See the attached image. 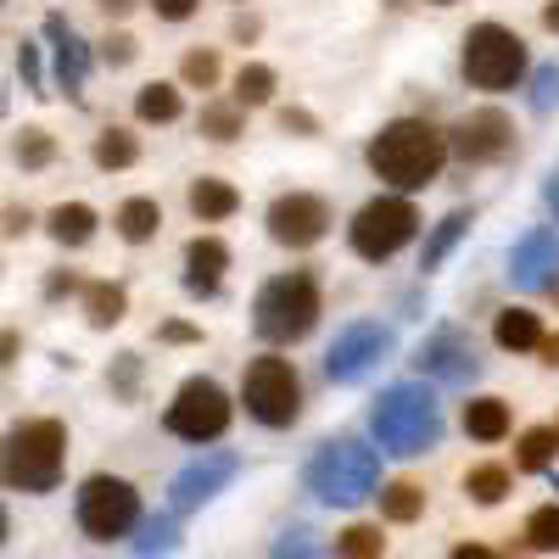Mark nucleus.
<instances>
[{"mask_svg":"<svg viewBox=\"0 0 559 559\" xmlns=\"http://www.w3.org/2000/svg\"><path fill=\"white\" fill-rule=\"evenodd\" d=\"M448 134L431 129L426 118H392L376 140H369V168H376L386 185H397V191H426V185L442 174L448 163Z\"/></svg>","mask_w":559,"mask_h":559,"instance_id":"nucleus-1","label":"nucleus"},{"mask_svg":"<svg viewBox=\"0 0 559 559\" xmlns=\"http://www.w3.org/2000/svg\"><path fill=\"white\" fill-rule=\"evenodd\" d=\"M319 313H324V297H319V280L308 269L274 274L252 302V324L263 342H302L319 324Z\"/></svg>","mask_w":559,"mask_h":559,"instance_id":"nucleus-2","label":"nucleus"},{"mask_svg":"<svg viewBox=\"0 0 559 559\" xmlns=\"http://www.w3.org/2000/svg\"><path fill=\"white\" fill-rule=\"evenodd\" d=\"M369 426H376V442H381L386 453L414 459V453L437 448L442 414H437V403H431L426 386H392V392H381L376 414H369Z\"/></svg>","mask_w":559,"mask_h":559,"instance_id":"nucleus-3","label":"nucleus"},{"mask_svg":"<svg viewBox=\"0 0 559 559\" xmlns=\"http://www.w3.org/2000/svg\"><path fill=\"white\" fill-rule=\"evenodd\" d=\"M62 459H68L62 419H28L7 437V481L17 492H51L62 481Z\"/></svg>","mask_w":559,"mask_h":559,"instance_id":"nucleus-4","label":"nucleus"},{"mask_svg":"<svg viewBox=\"0 0 559 559\" xmlns=\"http://www.w3.org/2000/svg\"><path fill=\"white\" fill-rule=\"evenodd\" d=\"M381 481V459L364 442H324L308 464V492L324 503H364Z\"/></svg>","mask_w":559,"mask_h":559,"instance_id":"nucleus-5","label":"nucleus"},{"mask_svg":"<svg viewBox=\"0 0 559 559\" xmlns=\"http://www.w3.org/2000/svg\"><path fill=\"white\" fill-rule=\"evenodd\" d=\"M419 236V213L408 197H376V202H364L347 224V241L364 263H386L397 258L408 241Z\"/></svg>","mask_w":559,"mask_h":559,"instance_id":"nucleus-6","label":"nucleus"},{"mask_svg":"<svg viewBox=\"0 0 559 559\" xmlns=\"http://www.w3.org/2000/svg\"><path fill=\"white\" fill-rule=\"evenodd\" d=\"M526 73V39L503 23H476L464 34V79L476 90H515Z\"/></svg>","mask_w":559,"mask_h":559,"instance_id":"nucleus-7","label":"nucleus"},{"mask_svg":"<svg viewBox=\"0 0 559 559\" xmlns=\"http://www.w3.org/2000/svg\"><path fill=\"white\" fill-rule=\"evenodd\" d=\"M241 403H247V414L258 419V426H274V431L292 426V419L302 414V381H297L292 358H280V353L252 358L247 381H241Z\"/></svg>","mask_w":559,"mask_h":559,"instance_id":"nucleus-8","label":"nucleus"},{"mask_svg":"<svg viewBox=\"0 0 559 559\" xmlns=\"http://www.w3.org/2000/svg\"><path fill=\"white\" fill-rule=\"evenodd\" d=\"M134 521H140V492L123 476H90L79 487V526L96 537V543L123 537Z\"/></svg>","mask_w":559,"mask_h":559,"instance_id":"nucleus-9","label":"nucleus"},{"mask_svg":"<svg viewBox=\"0 0 559 559\" xmlns=\"http://www.w3.org/2000/svg\"><path fill=\"white\" fill-rule=\"evenodd\" d=\"M224 426H229V397H224L218 381L191 376V381L174 392V403H168V431H174V437H185V442H213V437H224Z\"/></svg>","mask_w":559,"mask_h":559,"instance_id":"nucleus-10","label":"nucleus"},{"mask_svg":"<svg viewBox=\"0 0 559 559\" xmlns=\"http://www.w3.org/2000/svg\"><path fill=\"white\" fill-rule=\"evenodd\" d=\"M263 224H269V236L280 247L308 252V247H319L324 236H331V207H324V197H313V191H286V197L269 202Z\"/></svg>","mask_w":559,"mask_h":559,"instance_id":"nucleus-11","label":"nucleus"},{"mask_svg":"<svg viewBox=\"0 0 559 559\" xmlns=\"http://www.w3.org/2000/svg\"><path fill=\"white\" fill-rule=\"evenodd\" d=\"M448 146L464 157V163H498L515 152V123H509L498 107H481V112H464L448 134Z\"/></svg>","mask_w":559,"mask_h":559,"instance_id":"nucleus-12","label":"nucleus"},{"mask_svg":"<svg viewBox=\"0 0 559 559\" xmlns=\"http://www.w3.org/2000/svg\"><path fill=\"white\" fill-rule=\"evenodd\" d=\"M392 353V331L386 324H347V331L331 342V353H324V369H331V381H358L364 369H376L381 358Z\"/></svg>","mask_w":559,"mask_h":559,"instance_id":"nucleus-13","label":"nucleus"},{"mask_svg":"<svg viewBox=\"0 0 559 559\" xmlns=\"http://www.w3.org/2000/svg\"><path fill=\"white\" fill-rule=\"evenodd\" d=\"M509 280H515L521 292H543L559 280V236L554 229H532V236L515 241L509 252Z\"/></svg>","mask_w":559,"mask_h":559,"instance_id":"nucleus-14","label":"nucleus"},{"mask_svg":"<svg viewBox=\"0 0 559 559\" xmlns=\"http://www.w3.org/2000/svg\"><path fill=\"white\" fill-rule=\"evenodd\" d=\"M236 471H241L236 453H202L197 464H185V471H179V481H174V509H197L202 498H213Z\"/></svg>","mask_w":559,"mask_h":559,"instance_id":"nucleus-15","label":"nucleus"},{"mask_svg":"<svg viewBox=\"0 0 559 559\" xmlns=\"http://www.w3.org/2000/svg\"><path fill=\"white\" fill-rule=\"evenodd\" d=\"M414 364L437 381H464V376H476V347H471L464 331H437V336H426V347H419Z\"/></svg>","mask_w":559,"mask_h":559,"instance_id":"nucleus-16","label":"nucleus"},{"mask_svg":"<svg viewBox=\"0 0 559 559\" xmlns=\"http://www.w3.org/2000/svg\"><path fill=\"white\" fill-rule=\"evenodd\" d=\"M224 269H229V247H224L218 236H197L191 247H185V286H191L197 297L218 292Z\"/></svg>","mask_w":559,"mask_h":559,"instance_id":"nucleus-17","label":"nucleus"},{"mask_svg":"<svg viewBox=\"0 0 559 559\" xmlns=\"http://www.w3.org/2000/svg\"><path fill=\"white\" fill-rule=\"evenodd\" d=\"M191 213L202 218V224H218V218H229L241 207V197H236V185L229 179H213V174H202V179H191Z\"/></svg>","mask_w":559,"mask_h":559,"instance_id":"nucleus-18","label":"nucleus"},{"mask_svg":"<svg viewBox=\"0 0 559 559\" xmlns=\"http://www.w3.org/2000/svg\"><path fill=\"white\" fill-rule=\"evenodd\" d=\"M492 342L503 353H532V347H543V319L532 308H503L492 324Z\"/></svg>","mask_w":559,"mask_h":559,"instance_id":"nucleus-19","label":"nucleus"},{"mask_svg":"<svg viewBox=\"0 0 559 559\" xmlns=\"http://www.w3.org/2000/svg\"><path fill=\"white\" fill-rule=\"evenodd\" d=\"M45 28H51V39H57V79H62V90H68V96H79V84H84V68H90L84 45H79V34H73V28H68L62 17H51Z\"/></svg>","mask_w":559,"mask_h":559,"instance_id":"nucleus-20","label":"nucleus"},{"mask_svg":"<svg viewBox=\"0 0 559 559\" xmlns=\"http://www.w3.org/2000/svg\"><path fill=\"white\" fill-rule=\"evenodd\" d=\"M157 229H163V207H157V197H129V202L118 207V236H123L129 247H146Z\"/></svg>","mask_w":559,"mask_h":559,"instance_id":"nucleus-21","label":"nucleus"},{"mask_svg":"<svg viewBox=\"0 0 559 559\" xmlns=\"http://www.w3.org/2000/svg\"><path fill=\"white\" fill-rule=\"evenodd\" d=\"M464 431H471L476 442L509 437V403H503V397H476V403H464Z\"/></svg>","mask_w":559,"mask_h":559,"instance_id":"nucleus-22","label":"nucleus"},{"mask_svg":"<svg viewBox=\"0 0 559 559\" xmlns=\"http://www.w3.org/2000/svg\"><path fill=\"white\" fill-rule=\"evenodd\" d=\"M179 112H185L179 84H140V96H134V118L140 123H174Z\"/></svg>","mask_w":559,"mask_h":559,"instance_id":"nucleus-23","label":"nucleus"},{"mask_svg":"<svg viewBox=\"0 0 559 559\" xmlns=\"http://www.w3.org/2000/svg\"><path fill=\"white\" fill-rule=\"evenodd\" d=\"M51 236H57L62 247H84L90 236H96V207H84V202L51 207Z\"/></svg>","mask_w":559,"mask_h":559,"instance_id":"nucleus-24","label":"nucleus"},{"mask_svg":"<svg viewBox=\"0 0 559 559\" xmlns=\"http://www.w3.org/2000/svg\"><path fill=\"white\" fill-rule=\"evenodd\" d=\"M123 308H129V297H123V286H112V280H96V286H84V313H90V324H96V331L118 324Z\"/></svg>","mask_w":559,"mask_h":559,"instance_id":"nucleus-25","label":"nucleus"},{"mask_svg":"<svg viewBox=\"0 0 559 559\" xmlns=\"http://www.w3.org/2000/svg\"><path fill=\"white\" fill-rule=\"evenodd\" d=\"M236 102H241V107L274 102V68H269V62H241V73H236Z\"/></svg>","mask_w":559,"mask_h":559,"instance_id":"nucleus-26","label":"nucleus"},{"mask_svg":"<svg viewBox=\"0 0 559 559\" xmlns=\"http://www.w3.org/2000/svg\"><path fill=\"white\" fill-rule=\"evenodd\" d=\"M559 453V431L554 426H532L526 437H521V453H515V464L521 471H548V459Z\"/></svg>","mask_w":559,"mask_h":559,"instance_id":"nucleus-27","label":"nucleus"},{"mask_svg":"<svg viewBox=\"0 0 559 559\" xmlns=\"http://www.w3.org/2000/svg\"><path fill=\"white\" fill-rule=\"evenodd\" d=\"M241 112H247L241 102H213V107H202V134H207V140H218V146H224V140H236V134H241V123H247Z\"/></svg>","mask_w":559,"mask_h":559,"instance_id":"nucleus-28","label":"nucleus"},{"mask_svg":"<svg viewBox=\"0 0 559 559\" xmlns=\"http://www.w3.org/2000/svg\"><path fill=\"white\" fill-rule=\"evenodd\" d=\"M134 157H140V140L129 129H102L96 134V163L102 168H129Z\"/></svg>","mask_w":559,"mask_h":559,"instance_id":"nucleus-29","label":"nucleus"},{"mask_svg":"<svg viewBox=\"0 0 559 559\" xmlns=\"http://www.w3.org/2000/svg\"><path fill=\"white\" fill-rule=\"evenodd\" d=\"M419 509H426V492H419L414 481H392V487L381 492V515H386V521H397V526H403V521H414Z\"/></svg>","mask_w":559,"mask_h":559,"instance_id":"nucleus-30","label":"nucleus"},{"mask_svg":"<svg viewBox=\"0 0 559 559\" xmlns=\"http://www.w3.org/2000/svg\"><path fill=\"white\" fill-rule=\"evenodd\" d=\"M464 492H471L476 503H498L509 492V471L503 464H476V471L464 476Z\"/></svg>","mask_w":559,"mask_h":559,"instance_id":"nucleus-31","label":"nucleus"},{"mask_svg":"<svg viewBox=\"0 0 559 559\" xmlns=\"http://www.w3.org/2000/svg\"><path fill=\"white\" fill-rule=\"evenodd\" d=\"M464 229H471V213H448V218L437 224V236L426 241V263H419V269H437V263L453 252V241L464 236Z\"/></svg>","mask_w":559,"mask_h":559,"instance_id":"nucleus-32","label":"nucleus"},{"mask_svg":"<svg viewBox=\"0 0 559 559\" xmlns=\"http://www.w3.org/2000/svg\"><path fill=\"white\" fill-rule=\"evenodd\" d=\"M526 537H532V548H543V554H559V503H543V509H532V515H526Z\"/></svg>","mask_w":559,"mask_h":559,"instance_id":"nucleus-33","label":"nucleus"},{"mask_svg":"<svg viewBox=\"0 0 559 559\" xmlns=\"http://www.w3.org/2000/svg\"><path fill=\"white\" fill-rule=\"evenodd\" d=\"M51 157H57L51 134H45V129H17V163H23V168H45Z\"/></svg>","mask_w":559,"mask_h":559,"instance_id":"nucleus-34","label":"nucleus"},{"mask_svg":"<svg viewBox=\"0 0 559 559\" xmlns=\"http://www.w3.org/2000/svg\"><path fill=\"white\" fill-rule=\"evenodd\" d=\"M336 554H342V559H381V526H353V532H342Z\"/></svg>","mask_w":559,"mask_h":559,"instance_id":"nucleus-35","label":"nucleus"},{"mask_svg":"<svg viewBox=\"0 0 559 559\" xmlns=\"http://www.w3.org/2000/svg\"><path fill=\"white\" fill-rule=\"evenodd\" d=\"M179 79L197 84V90H213V84H218V57H213V51H191V57L179 62Z\"/></svg>","mask_w":559,"mask_h":559,"instance_id":"nucleus-36","label":"nucleus"},{"mask_svg":"<svg viewBox=\"0 0 559 559\" xmlns=\"http://www.w3.org/2000/svg\"><path fill=\"white\" fill-rule=\"evenodd\" d=\"M134 51H140L134 34H107V39H102V57H107L112 68H129V62H134Z\"/></svg>","mask_w":559,"mask_h":559,"instance_id":"nucleus-37","label":"nucleus"},{"mask_svg":"<svg viewBox=\"0 0 559 559\" xmlns=\"http://www.w3.org/2000/svg\"><path fill=\"white\" fill-rule=\"evenodd\" d=\"M269 559H319V554H313V543H308L302 532H292V537H280V543H274Z\"/></svg>","mask_w":559,"mask_h":559,"instance_id":"nucleus-38","label":"nucleus"},{"mask_svg":"<svg viewBox=\"0 0 559 559\" xmlns=\"http://www.w3.org/2000/svg\"><path fill=\"white\" fill-rule=\"evenodd\" d=\"M197 7H202V0H152V12H157L163 23H185V17H197Z\"/></svg>","mask_w":559,"mask_h":559,"instance_id":"nucleus-39","label":"nucleus"},{"mask_svg":"<svg viewBox=\"0 0 559 559\" xmlns=\"http://www.w3.org/2000/svg\"><path fill=\"white\" fill-rule=\"evenodd\" d=\"M532 102H537V112H548V107L559 102V68H543V73H537V96H532Z\"/></svg>","mask_w":559,"mask_h":559,"instance_id":"nucleus-40","label":"nucleus"},{"mask_svg":"<svg viewBox=\"0 0 559 559\" xmlns=\"http://www.w3.org/2000/svg\"><path fill=\"white\" fill-rule=\"evenodd\" d=\"M168 543H174V526H168V521H152V526H146V543H140V554H157V548H168Z\"/></svg>","mask_w":559,"mask_h":559,"instance_id":"nucleus-41","label":"nucleus"},{"mask_svg":"<svg viewBox=\"0 0 559 559\" xmlns=\"http://www.w3.org/2000/svg\"><path fill=\"white\" fill-rule=\"evenodd\" d=\"M17 68H23V79H28V84H39V62H34V51H28V45L17 51Z\"/></svg>","mask_w":559,"mask_h":559,"instance_id":"nucleus-42","label":"nucleus"},{"mask_svg":"<svg viewBox=\"0 0 559 559\" xmlns=\"http://www.w3.org/2000/svg\"><path fill=\"white\" fill-rule=\"evenodd\" d=\"M448 559H492V548H481V543H464V548H453Z\"/></svg>","mask_w":559,"mask_h":559,"instance_id":"nucleus-43","label":"nucleus"},{"mask_svg":"<svg viewBox=\"0 0 559 559\" xmlns=\"http://www.w3.org/2000/svg\"><path fill=\"white\" fill-rule=\"evenodd\" d=\"M197 331H191V324H163V342H191Z\"/></svg>","mask_w":559,"mask_h":559,"instance_id":"nucleus-44","label":"nucleus"},{"mask_svg":"<svg viewBox=\"0 0 559 559\" xmlns=\"http://www.w3.org/2000/svg\"><path fill=\"white\" fill-rule=\"evenodd\" d=\"M96 7H102L107 17H123V12H134V0H96Z\"/></svg>","mask_w":559,"mask_h":559,"instance_id":"nucleus-45","label":"nucleus"},{"mask_svg":"<svg viewBox=\"0 0 559 559\" xmlns=\"http://www.w3.org/2000/svg\"><path fill=\"white\" fill-rule=\"evenodd\" d=\"M537 353H543V364H554V369H559V336H543V347H537Z\"/></svg>","mask_w":559,"mask_h":559,"instance_id":"nucleus-46","label":"nucleus"},{"mask_svg":"<svg viewBox=\"0 0 559 559\" xmlns=\"http://www.w3.org/2000/svg\"><path fill=\"white\" fill-rule=\"evenodd\" d=\"M543 23H548V28L559 34V0H548V7H543Z\"/></svg>","mask_w":559,"mask_h":559,"instance_id":"nucleus-47","label":"nucleus"},{"mask_svg":"<svg viewBox=\"0 0 559 559\" xmlns=\"http://www.w3.org/2000/svg\"><path fill=\"white\" fill-rule=\"evenodd\" d=\"M548 207L559 213V174H554V185H548Z\"/></svg>","mask_w":559,"mask_h":559,"instance_id":"nucleus-48","label":"nucleus"},{"mask_svg":"<svg viewBox=\"0 0 559 559\" xmlns=\"http://www.w3.org/2000/svg\"><path fill=\"white\" fill-rule=\"evenodd\" d=\"M431 7H453V0H431Z\"/></svg>","mask_w":559,"mask_h":559,"instance_id":"nucleus-49","label":"nucleus"}]
</instances>
